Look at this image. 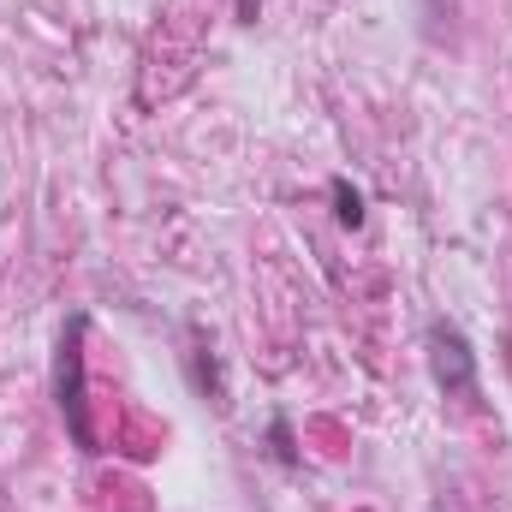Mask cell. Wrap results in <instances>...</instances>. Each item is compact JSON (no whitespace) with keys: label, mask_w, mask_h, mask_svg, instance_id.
I'll return each mask as SVG.
<instances>
[{"label":"cell","mask_w":512,"mask_h":512,"mask_svg":"<svg viewBox=\"0 0 512 512\" xmlns=\"http://www.w3.org/2000/svg\"><path fill=\"white\" fill-rule=\"evenodd\" d=\"M268 435H274V453H280V465H292L298 453H292V429H286V417H274V429H268Z\"/></svg>","instance_id":"obj_4"},{"label":"cell","mask_w":512,"mask_h":512,"mask_svg":"<svg viewBox=\"0 0 512 512\" xmlns=\"http://www.w3.org/2000/svg\"><path fill=\"white\" fill-rule=\"evenodd\" d=\"M328 197H334V221H340V227H364V191H358V185L328 179Z\"/></svg>","instance_id":"obj_3"},{"label":"cell","mask_w":512,"mask_h":512,"mask_svg":"<svg viewBox=\"0 0 512 512\" xmlns=\"http://www.w3.org/2000/svg\"><path fill=\"white\" fill-rule=\"evenodd\" d=\"M239 12H245V18H256V0H239Z\"/></svg>","instance_id":"obj_5"},{"label":"cell","mask_w":512,"mask_h":512,"mask_svg":"<svg viewBox=\"0 0 512 512\" xmlns=\"http://www.w3.org/2000/svg\"><path fill=\"white\" fill-rule=\"evenodd\" d=\"M423 352H429V376L447 399H477V346L459 322L435 316L429 334H423Z\"/></svg>","instance_id":"obj_2"},{"label":"cell","mask_w":512,"mask_h":512,"mask_svg":"<svg viewBox=\"0 0 512 512\" xmlns=\"http://www.w3.org/2000/svg\"><path fill=\"white\" fill-rule=\"evenodd\" d=\"M84 334H90V316H66L60 328V346H54V405L66 417V435L78 441V453H102L96 441V423H90V382H84Z\"/></svg>","instance_id":"obj_1"}]
</instances>
